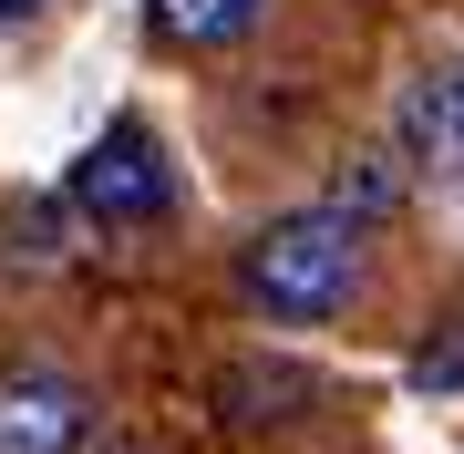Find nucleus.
I'll return each instance as SVG.
<instances>
[{
    "mask_svg": "<svg viewBox=\"0 0 464 454\" xmlns=\"http://www.w3.org/2000/svg\"><path fill=\"white\" fill-rule=\"evenodd\" d=\"M237 289H248L258 320H289V331H320L362 300V227L341 207H289L268 217L248 248H237Z\"/></svg>",
    "mask_w": 464,
    "mask_h": 454,
    "instance_id": "1",
    "label": "nucleus"
},
{
    "mask_svg": "<svg viewBox=\"0 0 464 454\" xmlns=\"http://www.w3.org/2000/svg\"><path fill=\"white\" fill-rule=\"evenodd\" d=\"M93 444V382L52 352L0 362V454H83Z\"/></svg>",
    "mask_w": 464,
    "mask_h": 454,
    "instance_id": "2",
    "label": "nucleus"
},
{
    "mask_svg": "<svg viewBox=\"0 0 464 454\" xmlns=\"http://www.w3.org/2000/svg\"><path fill=\"white\" fill-rule=\"evenodd\" d=\"M72 207L103 217V227H155V217H176V166H166V145H155L145 124L93 135L83 155H72Z\"/></svg>",
    "mask_w": 464,
    "mask_h": 454,
    "instance_id": "3",
    "label": "nucleus"
},
{
    "mask_svg": "<svg viewBox=\"0 0 464 454\" xmlns=\"http://www.w3.org/2000/svg\"><path fill=\"white\" fill-rule=\"evenodd\" d=\"M392 145L423 186H464V63H423L392 93Z\"/></svg>",
    "mask_w": 464,
    "mask_h": 454,
    "instance_id": "4",
    "label": "nucleus"
},
{
    "mask_svg": "<svg viewBox=\"0 0 464 454\" xmlns=\"http://www.w3.org/2000/svg\"><path fill=\"white\" fill-rule=\"evenodd\" d=\"M413 186H423V176L402 166V145H392V135H382V145H351L341 166H331V197H320V207H341L351 227H382L402 197H413Z\"/></svg>",
    "mask_w": 464,
    "mask_h": 454,
    "instance_id": "5",
    "label": "nucleus"
},
{
    "mask_svg": "<svg viewBox=\"0 0 464 454\" xmlns=\"http://www.w3.org/2000/svg\"><path fill=\"white\" fill-rule=\"evenodd\" d=\"M258 11H268V0H145L155 42H176V52H227V42H248Z\"/></svg>",
    "mask_w": 464,
    "mask_h": 454,
    "instance_id": "6",
    "label": "nucleus"
},
{
    "mask_svg": "<svg viewBox=\"0 0 464 454\" xmlns=\"http://www.w3.org/2000/svg\"><path fill=\"white\" fill-rule=\"evenodd\" d=\"M299 403H310L299 372H268V362H227L217 372V413H237V423H289Z\"/></svg>",
    "mask_w": 464,
    "mask_h": 454,
    "instance_id": "7",
    "label": "nucleus"
},
{
    "mask_svg": "<svg viewBox=\"0 0 464 454\" xmlns=\"http://www.w3.org/2000/svg\"><path fill=\"white\" fill-rule=\"evenodd\" d=\"M413 382H423V392H454V382H464V331H433V341H423V352H413Z\"/></svg>",
    "mask_w": 464,
    "mask_h": 454,
    "instance_id": "8",
    "label": "nucleus"
},
{
    "mask_svg": "<svg viewBox=\"0 0 464 454\" xmlns=\"http://www.w3.org/2000/svg\"><path fill=\"white\" fill-rule=\"evenodd\" d=\"M32 11H52V0H0V32H11V21H32Z\"/></svg>",
    "mask_w": 464,
    "mask_h": 454,
    "instance_id": "9",
    "label": "nucleus"
},
{
    "mask_svg": "<svg viewBox=\"0 0 464 454\" xmlns=\"http://www.w3.org/2000/svg\"><path fill=\"white\" fill-rule=\"evenodd\" d=\"M124 454H155V444H124Z\"/></svg>",
    "mask_w": 464,
    "mask_h": 454,
    "instance_id": "10",
    "label": "nucleus"
}]
</instances>
